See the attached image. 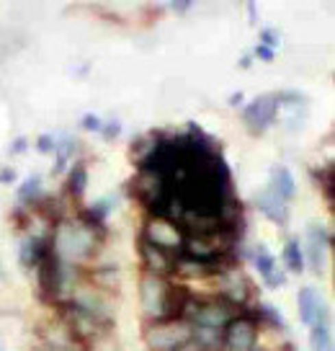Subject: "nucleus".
<instances>
[{
    "mask_svg": "<svg viewBox=\"0 0 335 351\" xmlns=\"http://www.w3.org/2000/svg\"><path fill=\"white\" fill-rule=\"evenodd\" d=\"M284 261H286V266L292 269V271H297V274H302L304 269V251H302V243L297 241V238H292V241L284 245Z\"/></svg>",
    "mask_w": 335,
    "mask_h": 351,
    "instance_id": "16",
    "label": "nucleus"
},
{
    "mask_svg": "<svg viewBox=\"0 0 335 351\" xmlns=\"http://www.w3.org/2000/svg\"><path fill=\"white\" fill-rule=\"evenodd\" d=\"M142 253H145V256H147V263H150V274H158L160 276L162 271H168V269H171V266H173V261H171V256H168V253L162 251V248H155V245H152V243H142Z\"/></svg>",
    "mask_w": 335,
    "mask_h": 351,
    "instance_id": "14",
    "label": "nucleus"
},
{
    "mask_svg": "<svg viewBox=\"0 0 335 351\" xmlns=\"http://www.w3.org/2000/svg\"><path fill=\"white\" fill-rule=\"evenodd\" d=\"M310 351H333L330 323H317L310 328Z\"/></svg>",
    "mask_w": 335,
    "mask_h": 351,
    "instance_id": "15",
    "label": "nucleus"
},
{
    "mask_svg": "<svg viewBox=\"0 0 335 351\" xmlns=\"http://www.w3.org/2000/svg\"><path fill=\"white\" fill-rule=\"evenodd\" d=\"M256 204H258V209L266 215L269 219H273V222H286V202H284L279 194H273L271 189H266V191H260L258 199H256Z\"/></svg>",
    "mask_w": 335,
    "mask_h": 351,
    "instance_id": "11",
    "label": "nucleus"
},
{
    "mask_svg": "<svg viewBox=\"0 0 335 351\" xmlns=\"http://www.w3.org/2000/svg\"><path fill=\"white\" fill-rule=\"evenodd\" d=\"M279 114V99L273 93H266V96H258V99L248 104L245 111H243V119L253 132H263L269 130L273 119Z\"/></svg>",
    "mask_w": 335,
    "mask_h": 351,
    "instance_id": "6",
    "label": "nucleus"
},
{
    "mask_svg": "<svg viewBox=\"0 0 335 351\" xmlns=\"http://www.w3.org/2000/svg\"><path fill=\"white\" fill-rule=\"evenodd\" d=\"M83 127H86V130H101V119L93 117V114H88L86 119H83Z\"/></svg>",
    "mask_w": 335,
    "mask_h": 351,
    "instance_id": "24",
    "label": "nucleus"
},
{
    "mask_svg": "<svg viewBox=\"0 0 335 351\" xmlns=\"http://www.w3.org/2000/svg\"><path fill=\"white\" fill-rule=\"evenodd\" d=\"M36 147H39L42 153H49V150H52V153H54V134H47V137H42V140H39V145H36Z\"/></svg>",
    "mask_w": 335,
    "mask_h": 351,
    "instance_id": "21",
    "label": "nucleus"
},
{
    "mask_svg": "<svg viewBox=\"0 0 335 351\" xmlns=\"http://www.w3.org/2000/svg\"><path fill=\"white\" fill-rule=\"evenodd\" d=\"M175 351H204V349H201V346H199L196 341H188L186 346H181V349H175Z\"/></svg>",
    "mask_w": 335,
    "mask_h": 351,
    "instance_id": "25",
    "label": "nucleus"
},
{
    "mask_svg": "<svg viewBox=\"0 0 335 351\" xmlns=\"http://www.w3.org/2000/svg\"><path fill=\"white\" fill-rule=\"evenodd\" d=\"M44 351H83V349L73 346V343H52V346H47Z\"/></svg>",
    "mask_w": 335,
    "mask_h": 351,
    "instance_id": "23",
    "label": "nucleus"
},
{
    "mask_svg": "<svg viewBox=\"0 0 335 351\" xmlns=\"http://www.w3.org/2000/svg\"><path fill=\"white\" fill-rule=\"evenodd\" d=\"M253 263H256V269L260 271V276L266 279V285L269 287L284 285V274L276 271V258H273V253H271L266 245H258V248H256V253H253Z\"/></svg>",
    "mask_w": 335,
    "mask_h": 351,
    "instance_id": "9",
    "label": "nucleus"
},
{
    "mask_svg": "<svg viewBox=\"0 0 335 351\" xmlns=\"http://www.w3.org/2000/svg\"><path fill=\"white\" fill-rule=\"evenodd\" d=\"M256 57H258V60H263V62H271V60H273V49H271V47H263V44H258V47H256Z\"/></svg>",
    "mask_w": 335,
    "mask_h": 351,
    "instance_id": "20",
    "label": "nucleus"
},
{
    "mask_svg": "<svg viewBox=\"0 0 335 351\" xmlns=\"http://www.w3.org/2000/svg\"><path fill=\"white\" fill-rule=\"evenodd\" d=\"M271 191L273 194H279L284 202H289L294 197V191H297V184H294V176L289 173V168L286 165H276L273 171H271Z\"/></svg>",
    "mask_w": 335,
    "mask_h": 351,
    "instance_id": "12",
    "label": "nucleus"
},
{
    "mask_svg": "<svg viewBox=\"0 0 335 351\" xmlns=\"http://www.w3.org/2000/svg\"><path fill=\"white\" fill-rule=\"evenodd\" d=\"M222 292L229 302H243L248 297V285L245 276L238 271H222Z\"/></svg>",
    "mask_w": 335,
    "mask_h": 351,
    "instance_id": "13",
    "label": "nucleus"
},
{
    "mask_svg": "<svg viewBox=\"0 0 335 351\" xmlns=\"http://www.w3.org/2000/svg\"><path fill=\"white\" fill-rule=\"evenodd\" d=\"M145 341L152 351H175L186 346L188 341H194V328L184 318L155 320L145 330Z\"/></svg>",
    "mask_w": 335,
    "mask_h": 351,
    "instance_id": "2",
    "label": "nucleus"
},
{
    "mask_svg": "<svg viewBox=\"0 0 335 351\" xmlns=\"http://www.w3.org/2000/svg\"><path fill=\"white\" fill-rule=\"evenodd\" d=\"M0 351H5V346H3V341H0Z\"/></svg>",
    "mask_w": 335,
    "mask_h": 351,
    "instance_id": "26",
    "label": "nucleus"
},
{
    "mask_svg": "<svg viewBox=\"0 0 335 351\" xmlns=\"http://www.w3.org/2000/svg\"><path fill=\"white\" fill-rule=\"evenodd\" d=\"M70 189H73V194L75 197H83V191H86V168L83 163H77L73 168V176H70Z\"/></svg>",
    "mask_w": 335,
    "mask_h": 351,
    "instance_id": "18",
    "label": "nucleus"
},
{
    "mask_svg": "<svg viewBox=\"0 0 335 351\" xmlns=\"http://www.w3.org/2000/svg\"><path fill=\"white\" fill-rule=\"evenodd\" d=\"M256 341H258V326L248 318H232L222 333L225 351H253Z\"/></svg>",
    "mask_w": 335,
    "mask_h": 351,
    "instance_id": "5",
    "label": "nucleus"
},
{
    "mask_svg": "<svg viewBox=\"0 0 335 351\" xmlns=\"http://www.w3.org/2000/svg\"><path fill=\"white\" fill-rule=\"evenodd\" d=\"M142 292V307L145 313L155 320H168V315H173V287H168L162 282V276L147 274L140 285Z\"/></svg>",
    "mask_w": 335,
    "mask_h": 351,
    "instance_id": "4",
    "label": "nucleus"
},
{
    "mask_svg": "<svg viewBox=\"0 0 335 351\" xmlns=\"http://www.w3.org/2000/svg\"><path fill=\"white\" fill-rule=\"evenodd\" d=\"M93 248H96V232L88 222H60L52 243L57 261H83L93 253Z\"/></svg>",
    "mask_w": 335,
    "mask_h": 351,
    "instance_id": "1",
    "label": "nucleus"
},
{
    "mask_svg": "<svg viewBox=\"0 0 335 351\" xmlns=\"http://www.w3.org/2000/svg\"><path fill=\"white\" fill-rule=\"evenodd\" d=\"M299 318H302V323L307 328H312L317 323H327L325 302L314 287H302L299 289Z\"/></svg>",
    "mask_w": 335,
    "mask_h": 351,
    "instance_id": "8",
    "label": "nucleus"
},
{
    "mask_svg": "<svg viewBox=\"0 0 335 351\" xmlns=\"http://www.w3.org/2000/svg\"><path fill=\"white\" fill-rule=\"evenodd\" d=\"M260 39H263V47H276V42H279V36L273 34V29H266V32H260Z\"/></svg>",
    "mask_w": 335,
    "mask_h": 351,
    "instance_id": "19",
    "label": "nucleus"
},
{
    "mask_svg": "<svg viewBox=\"0 0 335 351\" xmlns=\"http://www.w3.org/2000/svg\"><path fill=\"white\" fill-rule=\"evenodd\" d=\"M145 241L152 243L155 248H175L181 245V230L173 219L168 217H150L147 228H145Z\"/></svg>",
    "mask_w": 335,
    "mask_h": 351,
    "instance_id": "7",
    "label": "nucleus"
},
{
    "mask_svg": "<svg viewBox=\"0 0 335 351\" xmlns=\"http://www.w3.org/2000/svg\"><path fill=\"white\" fill-rule=\"evenodd\" d=\"M16 181V171L13 168H0V184H13Z\"/></svg>",
    "mask_w": 335,
    "mask_h": 351,
    "instance_id": "22",
    "label": "nucleus"
},
{
    "mask_svg": "<svg viewBox=\"0 0 335 351\" xmlns=\"http://www.w3.org/2000/svg\"><path fill=\"white\" fill-rule=\"evenodd\" d=\"M39 191H42V176L34 173L21 184V189H18V197H21V199H36V197H39Z\"/></svg>",
    "mask_w": 335,
    "mask_h": 351,
    "instance_id": "17",
    "label": "nucleus"
},
{
    "mask_svg": "<svg viewBox=\"0 0 335 351\" xmlns=\"http://www.w3.org/2000/svg\"><path fill=\"white\" fill-rule=\"evenodd\" d=\"M325 256H327V238L323 228H310L307 232V258L314 271H323Z\"/></svg>",
    "mask_w": 335,
    "mask_h": 351,
    "instance_id": "10",
    "label": "nucleus"
},
{
    "mask_svg": "<svg viewBox=\"0 0 335 351\" xmlns=\"http://www.w3.org/2000/svg\"><path fill=\"white\" fill-rule=\"evenodd\" d=\"M186 323H191L194 330H212L219 333L225 330L229 320H232V307L225 300H212V302H199V300H188V313H186Z\"/></svg>",
    "mask_w": 335,
    "mask_h": 351,
    "instance_id": "3",
    "label": "nucleus"
}]
</instances>
